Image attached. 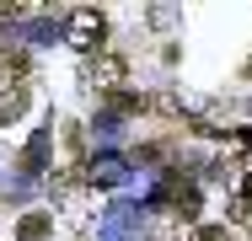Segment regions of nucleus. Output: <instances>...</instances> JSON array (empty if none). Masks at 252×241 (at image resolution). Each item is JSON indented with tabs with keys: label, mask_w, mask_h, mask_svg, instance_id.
<instances>
[{
	"label": "nucleus",
	"mask_w": 252,
	"mask_h": 241,
	"mask_svg": "<svg viewBox=\"0 0 252 241\" xmlns=\"http://www.w3.org/2000/svg\"><path fill=\"white\" fill-rule=\"evenodd\" d=\"M124 75H129V59H124V54H107V48H102V54L86 59V81H92L97 91H124Z\"/></svg>",
	"instance_id": "f257e3e1"
},
{
	"label": "nucleus",
	"mask_w": 252,
	"mask_h": 241,
	"mask_svg": "<svg viewBox=\"0 0 252 241\" xmlns=\"http://www.w3.org/2000/svg\"><path fill=\"white\" fill-rule=\"evenodd\" d=\"M102 38H107L102 11H75V16H70V48H81V54L92 59V48L102 54Z\"/></svg>",
	"instance_id": "f03ea898"
},
{
	"label": "nucleus",
	"mask_w": 252,
	"mask_h": 241,
	"mask_svg": "<svg viewBox=\"0 0 252 241\" xmlns=\"http://www.w3.org/2000/svg\"><path fill=\"white\" fill-rule=\"evenodd\" d=\"M49 231H54L49 214H27V220L16 225V241H49Z\"/></svg>",
	"instance_id": "7ed1b4c3"
},
{
	"label": "nucleus",
	"mask_w": 252,
	"mask_h": 241,
	"mask_svg": "<svg viewBox=\"0 0 252 241\" xmlns=\"http://www.w3.org/2000/svg\"><path fill=\"white\" fill-rule=\"evenodd\" d=\"M231 214H236V225H252V198H247V193H236V204H231Z\"/></svg>",
	"instance_id": "20e7f679"
},
{
	"label": "nucleus",
	"mask_w": 252,
	"mask_h": 241,
	"mask_svg": "<svg viewBox=\"0 0 252 241\" xmlns=\"http://www.w3.org/2000/svg\"><path fill=\"white\" fill-rule=\"evenodd\" d=\"M193 241H231V231H220V225H199Z\"/></svg>",
	"instance_id": "39448f33"
},
{
	"label": "nucleus",
	"mask_w": 252,
	"mask_h": 241,
	"mask_svg": "<svg viewBox=\"0 0 252 241\" xmlns=\"http://www.w3.org/2000/svg\"><path fill=\"white\" fill-rule=\"evenodd\" d=\"M16 16H22V5H16V0H0V27H5V22H16Z\"/></svg>",
	"instance_id": "423d86ee"
}]
</instances>
